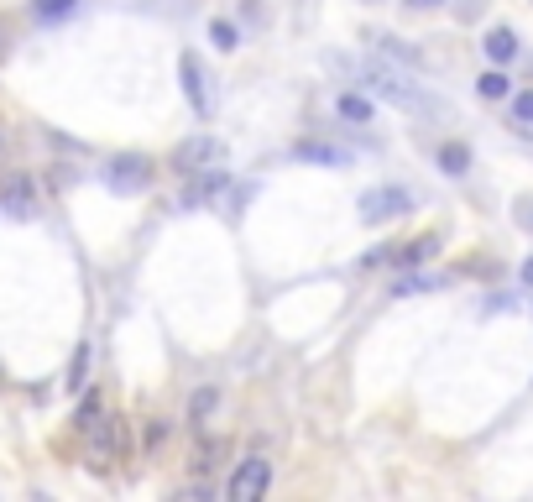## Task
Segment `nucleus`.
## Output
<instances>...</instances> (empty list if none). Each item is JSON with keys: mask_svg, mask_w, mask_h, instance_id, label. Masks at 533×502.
<instances>
[{"mask_svg": "<svg viewBox=\"0 0 533 502\" xmlns=\"http://www.w3.org/2000/svg\"><path fill=\"white\" fill-rule=\"evenodd\" d=\"M361 84L372 89V100H387V105H398V110H413V116H439V100L429 95L424 84H413L398 63H387V58H366L361 68Z\"/></svg>", "mask_w": 533, "mask_h": 502, "instance_id": "f257e3e1", "label": "nucleus"}, {"mask_svg": "<svg viewBox=\"0 0 533 502\" xmlns=\"http://www.w3.org/2000/svg\"><path fill=\"white\" fill-rule=\"evenodd\" d=\"M267 487H272V461H267V455H246V461L230 471L225 497H230V502H262Z\"/></svg>", "mask_w": 533, "mask_h": 502, "instance_id": "f03ea898", "label": "nucleus"}, {"mask_svg": "<svg viewBox=\"0 0 533 502\" xmlns=\"http://www.w3.org/2000/svg\"><path fill=\"white\" fill-rule=\"evenodd\" d=\"M173 168L189 178V173H210V168H225V142L220 136H189V142H183L178 152H173Z\"/></svg>", "mask_w": 533, "mask_h": 502, "instance_id": "7ed1b4c3", "label": "nucleus"}, {"mask_svg": "<svg viewBox=\"0 0 533 502\" xmlns=\"http://www.w3.org/2000/svg\"><path fill=\"white\" fill-rule=\"evenodd\" d=\"M413 210V194L398 189V184H382V189H366L361 194V220L366 225H387V220H398Z\"/></svg>", "mask_w": 533, "mask_h": 502, "instance_id": "20e7f679", "label": "nucleus"}, {"mask_svg": "<svg viewBox=\"0 0 533 502\" xmlns=\"http://www.w3.org/2000/svg\"><path fill=\"white\" fill-rule=\"evenodd\" d=\"M105 184H110V194H142L152 184V163L142 152H126V157H115V163L105 168Z\"/></svg>", "mask_w": 533, "mask_h": 502, "instance_id": "39448f33", "label": "nucleus"}, {"mask_svg": "<svg viewBox=\"0 0 533 502\" xmlns=\"http://www.w3.org/2000/svg\"><path fill=\"white\" fill-rule=\"evenodd\" d=\"M178 79H183V95H189L194 116H215V84H210V74L199 68L194 53H183V58H178Z\"/></svg>", "mask_w": 533, "mask_h": 502, "instance_id": "423d86ee", "label": "nucleus"}, {"mask_svg": "<svg viewBox=\"0 0 533 502\" xmlns=\"http://www.w3.org/2000/svg\"><path fill=\"white\" fill-rule=\"evenodd\" d=\"M225 168H210V173H189V189H183V210H199V204H215L225 194Z\"/></svg>", "mask_w": 533, "mask_h": 502, "instance_id": "0eeeda50", "label": "nucleus"}, {"mask_svg": "<svg viewBox=\"0 0 533 502\" xmlns=\"http://www.w3.org/2000/svg\"><path fill=\"white\" fill-rule=\"evenodd\" d=\"M0 204H6V215H11V220H32V215H37L32 178H6V184H0Z\"/></svg>", "mask_w": 533, "mask_h": 502, "instance_id": "6e6552de", "label": "nucleus"}, {"mask_svg": "<svg viewBox=\"0 0 533 502\" xmlns=\"http://www.w3.org/2000/svg\"><path fill=\"white\" fill-rule=\"evenodd\" d=\"M481 53H486V63H497V68H507L518 58V32L513 27H492L481 37Z\"/></svg>", "mask_w": 533, "mask_h": 502, "instance_id": "1a4fd4ad", "label": "nucleus"}, {"mask_svg": "<svg viewBox=\"0 0 533 502\" xmlns=\"http://www.w3.org/2000/svg\"><path fill=\"white\" fill-rule=\"evenodd\" d=\"M439 251V236H419V241H403V246H387V262H398V267H424L429 257Z\"/></svg>", "mask_w": 533, "mask_h": 502, "instance_id": "9d476101", "label": "nucleus"}, {"mask_svg": "<svg viewBox=\"0 0 533 502\" xmlns=\"http://www.w3.org/2000/svg\"><path fill=\"white\" fill-rule=\"evenodd\" d=\"M293 157H309V163H330V168H345V163H351V152H345V147H330V142H298Z\"/></svg>", "mask_w": 533, "mask_h": 502, "instance_id": "9b49d317", "label": "nucleus"}, {"mask_svg": "<svg viewBox=\"0 0 533 502\" xmlns=\"http://www.w3.org/2000/svg\"><path fill=\"white\" fill-rule=\"evenodd\" d=\"M335 110H340V116L351 121V126H372V116H377V105L366 100V95H351V89H345V95L335 100Z\"/></svg>", "mask_w": 533, "mask_h": 502, "instance_id": "f8f14e48", "label": "nucleus"}, {"mask_svg": "<svg viewBox=\"0 0 533 502\" xmlns=\"http://www.w3.org/2000/svg\"><path fill=\"white\" fill-rule=\"evenodd\" d=\"M439 173L466 178V173H471V147H466V142H445V147H439Z\"/></svg>", "mask_w": 533, "mask_h": 502, "instance_id": "ddd939ff", "label": "nucleus"}, {"mask_svg": "<svg viewBox=\"0 0 533 502\" xmlns=\"http://www.w3.org/2000/svg\"><path fill=\"white\" fill-rule=\"evenodd\" d=\"M476 95H481V100H507V95H513V79H507L502 68L492 63V68H486V74L476 79Z\"/></svg>", "mask_w": 533, "mask_h": 502, "instance_id": "4468645a", "label": "nucleus"}, {"mask_svg": "<svg viewBox=\"0 0 533 502\" xmlns=\"http://www.w3.org/2000/svg\"><path fill=\"white\" fill-rule=\"evenodd\" d=\"M79 11V0H32V16L37 21H63V16H74Z\"/></svg>", "mask_w": 533, "mask_h": 502, "instance_id": "2eb2a0df", "label": "nucleus"}, {"mask_svg": "<svg viewBox=\"0 0 533 502\" xmlns=\"http://www.w3.org/2000/svg\"><path fill=\"white\" fill-rule=\"evenodd\" d=\"M100 419H105V403H100V393H89V398L79 403V419H74V424H79V435H89V429H95Z\"/></svg>", "mask_w": 533, "mask_h": 502, "instance_id": "dca6fc26", "label": "nucleus"}, {"mask_svg": "<svg viewBox=\"0 0 533 502\" xmlns=\"http://www.w3.org/2000/svg\"><path fill=\"white\" fill-rule=\"evenodd\" d=\"M210 42H215V48H220V53H230V48H241V32H236V27H230V21H225V16H215V21H210Z\"/></svg>", "mask_w": 533, "mask_h": 502, "instance_id": "f3484780", "label": "nucleus"}, {"mask_svg": "<svg viewBox=\"0 0 533 502\" xmlns=\"http://www.w3.org/2000/svg\"><path fill=\"white\" fill-rule=\"evenodd\" d=\"M215 403H220L215 387H199V393L189 398V419H194V424H204V414H215Z\"/></svg>", "mask_w": 533, "mask_h": 502, "instance_id": "a211bd4d", "label": "nucleus"}, {"mask_svg": "<svg viewBox=\"0 0 533 502\" xmlns=\"http://www.w3.org/2000/svg\"><path fill=\"white\" fill-rule=\"evenodd\" d=\"M513 121L523 131H533V89H518V95H513Z\"/></svg>", "mask_w": 533, "mask_h": 502, "instance_id": "6ab92c4d", "label": "nucleus"}, {"mask_svg": "<svg viewBox=\"0 0 533 502\" xmlns=\"http://www.w3.org/2000/svg\"><path fill=\"white\" fill-rule=\"evenodd\" d=\"M220 450H225L220 440H204V445L194 450V461H189V466H194L199 476H204V471H215V455H220Z\"/></svg>", "mask_w": 533, "mask_h": 502, "instance_id": "aec40b11", "label": "nucleus"}, {"mask_svg": "<svg viewBox=\"0 0 533 502\" xmlns=\"http://www.w3.org/2000/svg\"><path fill=\"white\" fill-rule=\"evenodd\" d=\"M84 382H89V346H79L74 351V367H68V387H74V393H79Z\"/></svg>", "mask_w": 533, "mask_h": 502, "instance_id": "412c9836", "label": "nucleus"}, {"mask_svg": "<svg viewBox=\"0 0 533 502\" xmlns=\"http://www.w3.org/2000/svg\"><path fill=\"white\" fill-rule=\"evenodd\" d=\"M429 288H434V278H419V272H413V278H403L392 293H398V299H413V293H429Z\"/></svg>", "mask_w": 533, "mask_h": 502, "instance_id": "4be33fe9", "label": "nucleus"}, {"mask_svg": "<svg viewBox=\"0 0 533 502\" xmlns=\"http://www.w3.org/2000/svg\"><path fill=\"white\" fill-rule=\"evenodd\" d=\"M162 445H168V419H152V424H147V455L162 450Z\"/></svg>", "mask_w": 533, "mask_h": 502, "instance_id": "5701e85b", "label": "nucleus"}, {"mask_svg": "<svg viewBox=\"0 0 533 502\" xmlns=\"http://www.w3.org/2000/svg\"><path fill=\"white\" fill-rule=\"evenodd\" d=\"M413 11H434V6H445V0H408Z\"/></svg>", "mask_w": 533, "mask_h": 502, "instance_id": "b1692460", "label": "nucleus"}, {"mask_svg": "<svg viewBox=\"0 0 533 502\" xmlns=\"http://www.w3.org/2000/svg\"><path fill=\"white\" fill-rule=\"evenodd\" d=\"M523 283L533 288V262H523Z\"/></svg>", "mask_w": 533, "mask_h": 502, "instance_id": "393cba45", "label": "nucleus"}, {"mask_svg": "<svg viewBox=\"0 0 533 502\" xmlns=\"http://www.w3.org/2000/svg\"><path fill=\"white\" fill-rule=\"evenodd\" d=\"M0 58H6V37H0Z\"/></svg>", "mask_w": 533, "mask_h": 502, "instance_id": "a878e982", "label": "nucleus"}, {"mask_svg": "<svg viewBox=\"0 0 533 502\" xmlns=\"http://www.w3.org/2000/svg\"><path fill=\"white\" fill-rule=\"evenodd\" d=\"M246 6H251V11H257V6H262V0H246Z\"/></svg>", "mask_w": 533, "mask_h": 502, "instance_id": "bb28decb", "label": "nucleus"}]
</instances>
